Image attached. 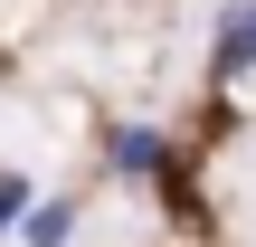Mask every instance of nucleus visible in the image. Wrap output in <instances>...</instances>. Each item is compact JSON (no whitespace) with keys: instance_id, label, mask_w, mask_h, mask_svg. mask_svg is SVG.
Instances as JSON below:
<instances>
[{"instance_id":"nucleus-1","label":"nucleus","mask_w":256,"mask_h":247,"mask_svg":"<svg viewBox=\"0 0 256 247\" xmlns=\"http://www.w3.org/2000/svg\"><path fill=\"white\" fill-rule=\"evenodd\" d=\"M218 76H256V0H228V19H218V57H209Z\"/></svg>"},{"instance_id":"nucleus-2","label":"nucleus","mask_w":256,"mask_h":247,"mask_svg":"<svg viewBox=\"0 0 256 247\" xmlns=\"http://www.w3.org/2000/svg\"><path fill=\"white\" fill-rule=\"evenodd\" d=\"M66 238H76V200H38L19 219V247H66Z\"/></svg>"},{"instance_id":"nucleus-3","label":"nucleus","mask_w":256,"mask_h":247,"mask_svg":"<svg viewBox=\"0 0 256 247\" xmlns=\"http://www.w3.org/2000/svg\"><path fill=\"white\" fill-rule=\"evenodd\" d=\"M114 171H133V181L162 171V133H152V124H124V133H114Z\"/></svg>"},{"instance_id":"nucleus-4","label":"nucleus","mask_w":256,"mask_h":247,"mask_svg":"<svg viewBox=\"0 0 256 247\" xmlns=\"http://www.w3.org/2000/svg\"><path fill=\"white\" fill-rule=\"evenodd\" d=\"M28 209H38V190H28V171H0V238H10V228H19Z\"/></svg>"}]
</instances>
